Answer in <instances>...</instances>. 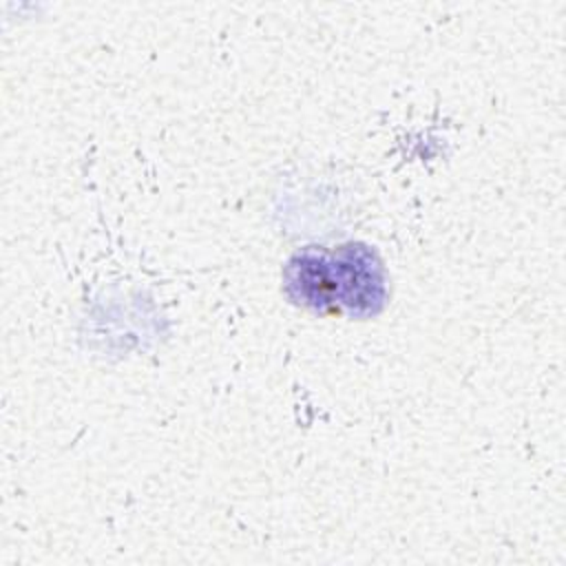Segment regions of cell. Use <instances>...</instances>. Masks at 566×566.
Here are the masks:
<instances>
[{
    "instance_id": "cell-1",
    "label": "cell",
    "mask_w": 566,
    "mask_h": 566,
    "mask_svg": "<svg viewBox=\"0 0 566 566\" xmlns=\"http://www.w3.org/2000/svg\"><path fill=\"white\" fill-rule=\"evenodd\" d=\"M287 294L314 310H349L354 316L380 312L385 303V272L376 252L363 243L340 245L336 252L307 248L285 265Z\"/></svg>"
}]
</instances>
